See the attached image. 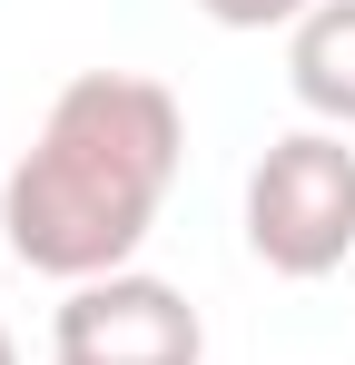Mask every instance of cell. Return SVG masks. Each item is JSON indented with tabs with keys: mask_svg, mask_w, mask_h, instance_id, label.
<instances>
[{
	"mask_svg": "<svg viewBox=\"0 0 355 365\" xmlns=\"http://www.w3.org/2000/svg\"><path fill=\"white\" fill-rule=\"evenodd\" d=\"M178 158H187V109L168 79L79 69L50 99L40 138L20 148V168L0 178V237L30 277H59V287L118 277L158 227Z\"/></svg>",
	"mask_w": 355,
	"mask_h": 365,
	"instance_id": "obj_1",
	"label": "cell"
},
{
	"mask_svg": "<svg viewBox=\"0 0 355 365\" xmlns=\"http://www.w3.org/2000/svg\"><path fill=\"white\" fill-rule=\"evenodd\" d=\"M247 257L267 277H336L355 257V148H346V128H287L247 168Z\"/></svg>",
	"mask_w": 355,
	"mask_h": 365,
	"instance_id": "obj_2",
	"label": "cell"
},
{
	"mask_svg": "<svg viewBox=\"0 0 355 365\" xmlns=\"http://www.w3.org/2000/svg\"><path fill=\"white\" fill-rule=\"evenodd\" d=\"M50 356L59 365H197L207 356V326H197V306L178 297L168 277L118 267V277H89V287L59 297Z\"/></svg>",
	"mask_w": 355,
	"mask_h": 365,
	"instance_id": "obj_3",
	"label": "cell"
},
{
	"mask_svg": "<svg viewBox=\"0 0 355 365\" xmlns=\"http://www.w3.org/2000/svg\"><path fill=\"white\" fill-rule=\"evenodd\" d=\"M287 89L316 128L355 138V0H316L287 40Z\"/></svg>",
	"mask_w": 355,
	"mask_h": 365,
	"instance_id": "obj_4",
	"label": "cell"
},
{
	"mask_svg": "<svg viewBox=\"0 0 355 365\" xmlns=\"http://www.w3.org/2000/svg\"><path fill=\"white\" fill-rule=\"evenodd\" d=\"M197 10H207L217 30H296L316 0H197Z\"/></svg>",
	"mask_w": 355,
	"mask_h": 365,
	"instance_id": "obj_5",
	"label": "cell"
},
{
	"mask_svg": "<svg viewBox=\"0 0 355 365\" xmlns=\"http://www.w3.org/2000/svg\"><path fill=\"white\" fill-rule=\"evenodd\" d=\"M0 365H20V346H10V326H0Z\"/></svg>",
	"mask_w": 355,
	"mask_h": 365,
	"instance_id": "obj_6",
	"label": "cell"
}]
</instances>
